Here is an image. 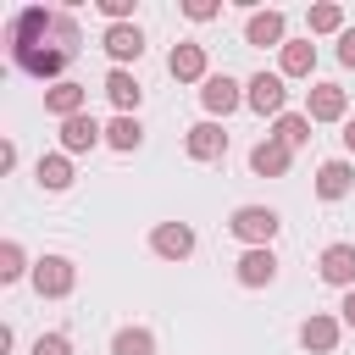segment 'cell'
Listing matches in <instances>:
<instances>
[{
	"label": "cell",
	"instance_id": "obj_2",
	"mask_svg": "<svg viewBox=\"0 0 355 355\" xmlns=\"http://www.w3.org/2000/svg\"><path fill=\"white\" fill-rule=\"evenodd\" d=\"M11 61L28 72V78H39V83H61V72H67V61H72V50L67 44H28V50H11Z\"/></svg>",
	"mask_w": 355,
	"mask_h": 355
},
{
	"label": "cell",
	"instance_id": "obj_31",
	"mask_svg": "<svg viewBox=\"0 0 355 355\" xmlns=\"http://www.w3.org/2000/svg\"><path fill=\"white\" fill-rule=\"evenodd\" d=\"M338 322H344V327H355V288L344 294V305H338Z\"/></svg>",
	"mask_w": 355,
	"mask_h": 355
},
{
	"label": "cell",
	"instance_id": "obj_29",
	"mask_svg": "<svg viewBox=\"0 0 355 355\" xmlns=\"http://www.w3.org/2000/svg\"><path fill=\"white\" fill-rule=\"evenodd\" d=\"M100 11H105L111 22H128V17H133V0H100Z\"/></svg>",
	"mask_w": 355,
	"mask_h": 355
},
{
	"label": "cell",
	"instance_id": "obj_28",
	"mask_svg": "<svg viewBox=\"0 0 355 355\" xmlns=\"http://www.w3.org/2000/svg\"><path fill=\"white\" fill-rule=\"evenodd\" d=\"M183 17H189V22H211V17H222V6H216V0H189Z\"/></svg>",
	"mask_w": 355,
	"mask_h": 355
},
{
	"label": "cell",
	"instance_id": "obj_10",
	"mask_svg": "<svg viewBox=\"0 0 355 355\" xmlns=\"http://www.w3.org/2000/svg\"><path fill=\"white\" fill-rule=\"evenodd\" d=\"M100 139H105V128H100V122H94L89 111H83V116H67V122H61V155H89V150H94Z\"/></svg>",
	"mask_w": 355,
	"mask_h": 355
},
{
	"label": "cell",
	"instance_id": "obj_6",
	"mask_svg": "<svg viewBox=\"0 0 355 355\" xmlns=\"http://www.w3.org/2000/svg\"><path fill=\"white\" fill-rule=\"evenodd\" d=\"M338 333H344V322L327 316V311H311V316L300 322V344H305L311 355H333V349H338Z\"/></svg>",
	"mask_w": 355,
	"mask_h": 355
},
{
	"label": "cell",
	"instance_id": "obj_26",
	"mask_svg": "<svg viewBox=\"0 0 355 355\" xmlns=\"http://www.w3.org/2000/svg\"><path fill=\"white\" fill-rule=\"evenodd\" d=\"M311 33H344V11H338L333 0L311 6Z\"/></svg>",
	"mask_w": 355,
	"mask_h": 355
},
{
	"label": "cell",
	"instance_id": "obj_18",
	"mask_svg": "<svg viewBox=\"0 0 355 355\" xmlns=\"http://www.w3.org/2000/svg\"><path fill=\"white\" fill-rule=\"evenodd\" d=\"M283 28H288V22H283V11H250L244 39H250V44H261V50H266V44H277V50H283V44H288V39H283Z\"/></svg>",
	"mask_w": 355,
	"mask_h": 355
},
{
	"label": "cell",
	"instance_id": "obj_23",
	"mask_svg": "<svg viewBox=\"0 0 355 355\" xmlns=\"http://www.w3.org/2000/svg\"><path fill=\"white\" fill-rule=\"evenodd\" d=\"M272 139H283L288 150L311 144V116H305V111H283V116H277V133H272Z\"/></svg>",
	"mask_w": 355,
	"mask_h": 355
},
{
	"label": "cell",
	"instance_id": "obj_21",
	"mask_svg": "<svg viewBox=\"0 0 355 355\" xmlns=\"http://www.w3.org/2000/svg\"><path fill=\"white\" fill-rule=\"evenodd\" d=\"M105 144H111V150H122V155H133V150L144 144L139 116H111V122H105Z\"/></svg>",
	"mask_w": 355,
	"mask_h": 355
},
{
	"label": "cell",
	"instance_id": "obj_3",
	"mask_svg": "<svg viewBox=\"0 0 355 355\" xmlns=\"http://www.w3.org/2000/svg\"><path fill=\"white\" fill-rule=\"evenodd\" d=\"M283 100H288L283 72H255V78L244 83V105H250L255 116H283Z\"/></svg>",
	"mask_w": 355,
	"mask_h": 355
},
{
	"label": "cell",
	"instance_id": "obj_20",
	"mask_svg": "<svg viewBox=\"0 0 355 355\" xmlns=\"http://www.w3.org/2000/svg\"><path fill=\"white\" fill-rule=\"evenodd\" d=\"M277 67H283V78H311L316 72V44L311 39H288L283 55H277Z\"/></svg>",
	"mask_w": 355,
	"mask_h": 355
},
{
	"label": "cell",
	"instance_id": "obj_24",
	"mask_svg": "<svg viewBox=\"0 0 355 355\" xmlns=\"http://www.w3.org/2000/svg\"><path fill=\"white\" fill-rule=\"evenodd\" d=\"M111 355H155V338H150V327H122V333L111 338Z\"/></svg>",
	"mask_w": 355,
	"mask_h": 355
},
{
	"label": "cell",
	"instance_id": "obj_1",
	"mask_svg": "<svg viewBox=\"0 0 355 355\" xmlns=\"http://www.w3.org/2000/svg\"><path fill=\"white\" fill-rule=\"evenodd\" d=\"M277 227H283V216H277L272 205H239V211L227 216V233H233L239 244H250V250H272Z\"/></svg>",
	"mask_w": 355,
	"mask_h": 355
},
{
	"label": "cell",
	"instance_id": "obj_27",
	"mask_svg": "<svg viewBox=\"0 0 355 355\" xmlns=\"http://www.w3.org/2000/svg\"><path fill=\"white\" fill-rule=\"evenodd\" d=\"M33 355H72V338L67 333H39L33 338Z\"/></svg>",
	"mask_w": 355,
	"mask_h": 355
},
{
	"label": "cell",
	"instance_id": "obj_25",
	"mask_svg": "<svg viewBox=\"0 0 355 355\" xmlns=\"http://www.w3.org/2000/svg\"><path fill=\"white\" fill-rule=\"evenodd\" d=\"M22 272H28V255H22L17 239H6V244H0V283H17Z\"/></svg>",
	"mask_w": 355,
	"mask_h": 355
},
{
	"label": "cell",
	"instance_id": "obj_13",
	"mask_svg": "<svg viewBox=\"0 0 355 355\" xmlns=\"http://www.w3.org/2000/svg\"><path fill=\"white\" fill-rule=\"evenodd\" d=\"M83 105H89V89H83V83H72V78H61L55 89H44V111H50L55 122L83 116Z\"/></svg>",
	"mask_w": 355,
	"mask_h": 355
},
{
	"label": "cell",
	"instance_id": "obj_7",
	"mask_svg": "<svg viewBox=\"0 0 355 355\" xmlns=\"http://www.w3.org/2000/svg\"><path fill=\"white\" fill-rule=\"evenodd\" d=\"M150 250H155L161 261H189V255H194V227H189V222H161V227L150 233Z\"/></svg>",
	"mask_w": 355,
	"mask_h": 355
},
{
	"label": "cell",
	"instance_id": "obj_16",
	"mask_svg": "<svg viewBox=\"0 0 355 355\" xmlns=\"http://www.w3.org/2000/svg\"><path fill=\"white\" fill-rule=\"evenodd\" d=\"M105 94H111V105H116V116H133V111H139V100H144V89H139V78H133L128 67H111V72H105Z\"/></svg>",
	"mask_w": 355,
	"mask_h": 355
},
{
	"label": "cell",
	"instance_id": "obj_32",
	"mask_svg": "<svg viewBox=\"0 0 355 355\" xmlns=\"http://www.w3.org/2000/svg\"><path fill=\"white\" fill-rule=\"evenodd\" d=\"M344 150H349V155H355V116H349V122H344Z\"/></svg>",
	"mask_w": 355,
	"mask_h": 355
},
{
	"label": "cell",
	"instance_id": "obj_30",
	"mask_svg": "<svg viewBox=\"0 0 355 355\" xmlns=\"http://www.w3.org/2000/svg\"><path fill=\"white\" fill-rule=\"evenodd\" d=\"M338 61H344V67H355V28H344V33H338Z\"/></svg>",
	"mask_w": 355,
	"mask_h": 355
},
{
	"label": "cell",
	"instance_id": "obj_14",
	"mask_svg": "<svg viewBox=\"0 0 355 355\" xmlns=\"http://www.w3.org/2000/svg\"><path fill=\"white\" fill-rule=\"evenodd\" d=\"M183 150H189L194 161H222V155H227V133H222V122H194L189 139H183Z\"/></svg>",
	"mask_w": 355,
	"mask_h": 355
},
{
	"label": "cell",
	"instance_id": "obj_12",
	"mask_svg": "<svg viewBox=\"0 0 355 355\" xmlns=\"http://www.w3.org/2000/svg\"><path fill=\"white\" fill-rule=\"evenodd\" d=\"M100 44H105V55H111L116 67H128V61H139V55H144V33H139L133 22H111Z\"/></svg>",
	"mask_w": 355,
	"mask_h": 355
},
{
	"label": "cell",
	"instance_id": "obj_8",
	"mask_svg": "<svg viewBox=\"0 0 355 355\" xmlns=\"http://www.w3.org/2000/svg\"><path fill=\"white\" fill-rule=\"evenodd\" d=\"M166 72H172L178 83H205V78H211V72H205V44H194V39L172 44V55H166Z\"/></svg>",
	"mask_w": 355,
	"mask_h": 355
},
{
	"label": "cell",
	"instance_id": "obj_11",
	"mask_svg": "<svg viewBox=\"0 0 355 355\" xmlns=\"http://www.w3.org/2000/svg\"><path fill=\"white\" fill-rule=\"evenodd\" d=\"M316 266H322V283H333V288H344V294L355 288V244H327Z\"/></svg>",
	"mask_w": 355,
	"mask_h": 355
},
{
	"label": "cell",
	"instance_id": "obj_15",
	"mask_svg": "<svg viewBox=\"0 0 355 355\" xmlns=\"http://www.w3.org/2000/svg\"><path fill=\"white\" fill-rule=\"evenodd\" d=\"M288 161H294V150H288L283 139H272V133L250 150V172H255V178H283V172H288Z\"/></svg>",
	"mask_w": 355,
	"mask_h": 355
},
{
	"label": "cell",
	"instance_id": "obj_22",
	"mask_svg": "<svg viewBox=\"0 0 355 355\" xmlns=\"http://www.w3.org/2000/svg\"><path fill=\"white\" fill-rule=\"evenodd\" d=\"M33 178H39V189H50V194H61V189L72 183V155H39V166H33Z\"/></svg>",
	"mask_w": 355,
	"mask_h": 355
},
{
	"label": "cell",
	"instance_id": "obj_9",
	"mask_svg": "<svg viewBox=\"0 0 355 355\" xmlns=\"http://www.w3.org/2000/svg\"><path fill=\"white\" fill-rule=\"evenodd\" d=\"M344 111H349V94H344L338 83H316L311 100H305V116H311V122H349Z\"/></svg>",
	"mask_w": 355,
	"mask_h": 355
},
{
	"label": "cell",
	"instance_id": "obj_4",
	"mask_svg": "<svg viewBox=\"0 0 355 355\" xmlns=\"http://www.w3.org/2000/svg\"><path fill=\"white\" fill-rule=\"evenodd\" d=\"M72 283H78V266H72L67 255H44V261H33V288H39L44 300H67Z\"/></svg>",
	"mask_w": 355,
	"mask_h": 355
},
{
	"label": "cell",
	"instance_id": "obj_17",
	"mask_svg": "<svg viewBox=\"0 0 355 355\" xmlns=\"http://www.w3.org/2000/svg\"><path fill=\"white\" fill-rule=\"evenodd\" d=\"M233 272H239V283H244V288H266V283L277 277V255H272V250H244Z\"/></svg>",
	"mask_w": 355,
	"mask_h": 355
},
{
	"label": "cell",
	"instance_id": "obj_19",
	"mask_svg": "<svg viewBox=\"0 0 355 355\" xmlns=\"http://www.w3.org/2000/svg\"><path fill=\"white\" fill-rule=\"evenodd\" d=\"M355 189V166L349 161H322V172H316V194L322 200H344Z\"/></svg>",
	"mask_w": 355,
	"mask_h": 355
},
{
	"label": "cell",
	"instance_id": "obj_5",
	"mask_svg": "<svg viewBox=\"0 0 355 355\" xmlns=\"http://www.w3.org/2000/svg\"><path fill=\"white\" fill-rule=\"evenodd\" d=\"M200 105H205L211 116H227V111L244 105V83H233L227 72H211V78L200 83Z\"/></svg>",
	"mask_w": 355,
	"mask_h": 355
}]
</instances>
